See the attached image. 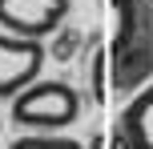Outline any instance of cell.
<instances>
[{
    "label": "cell",
    "instance_id": "obj_8",
    "mask_svg": "<svg viewBox=\"0 0 153 149\" xmlns=\"http://www.w3.org/2000/svg\"><path fill=\"white\" fill-rule=\"evenodd\" d=\"M149 8H153V0H149Z\"/></svg>",
    "mask_w": 153,
    "mask_h": 149
},
{
    "label": "cell",
    "instance_id": "obj_4",
    "mask_svg": "<svg viewBox=\"0 0 153 149\" xmlns=\"http://www.w3.org/2000/svg\"><path fill=\"white\" fill-rule=\"evenodd\" d=\"M121 129L129 133L133 149H153V85H145L121 113Z\"/></svg>",
    "mask_w": 153,
    "mask_h": 149
},
{
    "label": "cell",
    "instance_id": "obj_2",
    "mask_svg": "<svg viewBox=\"0 0 153 149\" xmlns=\"http://www.w3.org/2000/svg\"><path fill=\"white\" fill-rule=\"evenodd\" d=\"M45 69V44L28 36H12V32H0V97L12 101L16 93L40 81Z\"/></svg>",
    "mask_w": 153,
    "mask_h": 149
},
{
    "label": "cell",
    "instance_id": "obj_7",
    "mask_svg": "<svg viewBox=\"0 0 153 149\" xmlns=\"http://www.w3.org/2000/svg\"><path fill=\"white\" fill-rule=\"evenodd\" d=\"M73 48H76V32H65V36L56 40V56H69Z\"/></svg>",
    "mask_w": 153,
    "mask_h": 149
},
{
    "label": "cell",
    "instance_id": "obj_5",
    "mask_svg": "<svg viewBox=\"0 0 153 149\" xmlns=\"http://www.w3.org/2000/svg\"><path fill=\"white\" fill-rule=\"evenodd\" d=\"M8 149H85V145L61 133H28V137H16Z\"/></svg>",
    "mask_w": 153,
    "mask_h": 149
},
{
    "label": "cell",
    "instance_id": "obj_1",
    "mask_svg": "<svg viewBox=\"0 0 153 149\" xmlns=\"http://www.w3.org/2000/svg\"><path fill=\"white\" fill-rule=\"evenodd\" d=\"M76 117H81V93L65 81H32L24 93L12 97V121L20 129L56 133L69 129Z\"/></svg>",
    "mask_w": 153,
    "mask_h": 149
},
{
    "label": "cell",
    "instance_id": "obj_3",
    "mask_svg": "<svg viewBox=\"0 0 153 149\" xmlns=\"http://www.w3.org/2000/svg\"><path fill=\"white\" fill-rule=\"evenodd\" d=\"M69 16V0H0V28L12 36L45 40Z\"/></svg>",
    "mask_w": 153,
    "mask_h": 149
},
{
    "label": "cell",
    "instance_id": "obj_6",
    "mask_svg": "<svg viewBox=\"0 0 153 149\" xmlns=\"http://www.w3.org/2000/svg\"><path fill=\"white\" fill-rule=\"evenodd\" d=\"M109 149H133V141H129V133H125L121 125L113 129V137H109Z\"/></svg>",
    "mask_w": 153,
    "mask_h": 149
}]
</instances>
